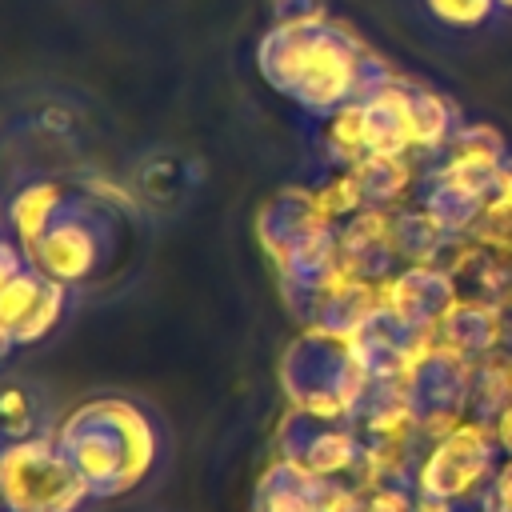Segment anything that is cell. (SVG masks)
Segmentation results:
<instances>
[{
	"label": "cell",
	"mask_w": 512,
	"mask_h": 512,
	"mask_svg": "<svg viewBox=\"0 0 512 512\" xmlns=\"http://www.w3.org/2000/svg\"><path fill=\"white\" fill-rule=\"evenodd\" d=\"M256 68L276 92L312 116H328L360 100L388 72V64L336 20L308 28L272 24L256 48Z\"/></svg>",
	"instance_id": "cell-1"
},
{
	"label": "cell",
	"mask_w": 512,
	"mask_h": 512,
	"mask_svg": "<svg viewBox=\"0 0 512 512\" xmlns=\"http://www.w3.org/2000/svg\"><path fill=\"white\" fill-rule=\"evenodd\" d=\"M56 444L88 496H120L136 488L156 460V432L128 400H92L76 408L60 424Z\"/></svg>",
	"instance_id": "cell-2"
},
{
	"label": "cell",
	"mask_w": 512,
	"mask_h": 512,
	"mask_svg": "<svg viewBox=\"0 0 512 512\" xmlns=\"http://www.w3.org/2000/svg\"><path fill=\"white\" fill-rule=\"evenodd\" d=\"M372 368L352 336L308 324V332L284 356V388L296 412L332 424H356L368 392Z\"/></svg>",
	"instance_id": "cell-3"
},
{
	"label": "cell",
	"mask_w": 512,
	"mask_h": 512,
	"mask_svg": "<svg viewBox=\"0 0 512 512\" xmlns=\"http://www.w3.org/2000/svg\"><path fill=\"white\" fill-rule=\"evenodd\" d=\"M504 160H508V144H504L500 128H492L484 120H472V124L464 120L460 132L452 136V144L436 160L424 164L416 200L452 236H468V228L480 216L484 200L500 184Z\"/></svg>",
	"instance_id": "cell-4"
},
{
	"label": "cell",
	"mask_w": 512,
	"mask_h": 512,
	"mask_svg": "<svg viewBox=\"0 0 512 512\" xmlns=\"http://www.w3.org/2000/svg\"><path fill=\"white\" fill-rule=\"evenodd\" d=\"M504 452L492 436V424L484 416H464L456 428H448L436 440H424L412 464V488L424 496H440L472 512L480 496L488 492Z\"/></svg>",
	"instance_id": "cell-5"
},
{
	"label": "cell",
	"mask_w": 512,
	"mask_h": 512,
	"mask_svg": "<svg viewBox=\"0 0 512 512\" xmlns=\"http://www.w3.org/2000/svg\"><path fill=\"white\" fill-rule=\"evenodd\" d=\"M88 496L56 440L32 436L0 448V500L8 512H76Z\"/></svg>",
	"instance_id": "cell-6"
},
{
	"label": "cell",
	"mask_w": 512,
	"mask_h": 512,
	"mask_svg": "<svg viewBox=\"0 0 512 512\" xmlns=\"http://www.w3.org/2000/svg\"><path fill=\"white\" fill-rule=\"evenodd\" d=\"M32 268L56 284H84L104 256V212L96 192H64L48 228L24 248Z\"/></svg>",
	"instance_id": "cell-7"
},
{
	"label": "cell",
	"mask_w": 512,
	"mask_h": 512,
	"mask_svg": "<svg viewBox=\"0 0 512 512\" xmlns=\"http://www.w3.org/2000/svg\"><path fill=\"white\" fill-rule=\"evenodd\" d=\"M360 456L364 436L356 424H332L292 408V416L280 428V460H292L320 480H352Z\"/></svg>",
	"instance_id": "cell-8"
},
{
	"label": "cell",
	"mask_w": 512,
	"mask_h": 512,
	"mask_svg": "<svg viewBox=\"0 0 512 512\" xmlns=\"http://www.w3.org/2000/svg\"><path fill=\"white\" fill-rule=\"evenodd\" d=\"M456 296L460 284L444 264H400L380 280V312L404 332H432Z\"/></svg>",
	"instance_id": "cell-9"
},
{
	"label": "cell",
	"mask_w": 512,
	"mask_h": 512,
	"mask_svg": "<svg viewBox=\"0 0 512 512\" xmlns=\"http://www.w3.org/2000/svg\"><path fill=\"white\" fill-rule=\"evenodd\" d=\"M64 312V284L44 276L40 268H20L0 288V324L12 332L16 344H32L56 328Z\"/></svg>",
	"instance_id": "cell-10"
},
{
	"label": "cell",
	"mask_w": 512,
	"mask_h": 512,
	"mask_svg": "<svg viewBox=\"0 0 512 512\" xmlns=\"http://www.w3.org/2000/svg\"><path fill=\"white\" fill-rule=\"evenodd\" d=\"M436 336L464 352L468 360H484L500 348H512V316L504 304L496 300H480V296H456V304L444 312V320L436 324Z\"/></svg>",
	"instance_id": "cell-11"
},
{
	"label": "cell",
	"mask_w": 512,
	"mask_h": 512,
	"mask_svg": "<svg viewBox=\"0 0 512 512\" xmlns=\"http://www.w3.org/2000/svg\"><path fill=\"white\" fill-rule=\"evenodd\" d=\"M336 484L340 480H320L300 464L280 460L276 468L264 472L256 488V512H328Z\"/></svg>",
	"instance_id": "cell-12"
},
{
	"label": "cell",
	"mask_w": 512,
	"mask_h": 512,
	"mask_svg": "<svg viewBox=\"0 0 512 512\" xmlns=\"http://www.w3.org/2000/svg\"><path fill=\"white\" fill-rule=\"evenodd\" d=\"M364 204L368 208H404L408 200H416L420 192V176H424V160L416 156H368L352 168Z\"/></svg>",
	"instance_id": "cell-13"
},
{
	"label": "cell",
	"mask_w": 512,
	"mask_h": 512,
	"mask_svg": "<svg viewBox=\"0 0 512 512\" xmlns=\"http://www.w3.org/2000/svg\"><path fill=\"white\" fill-rule=\"evenodd\" d=\"M452 240L456 236L420 200L392 208V244H396L400 264H444Z\"/></svg>",
	"instance_id": "cell-14"
},
{
	"label": "cell",
	"mask_w": 512,
	"mask_h": 512,
	"mask_svg": "<svg viewBox=\"0 0 512 512\" xmlns=\"http://www.w3.org/2000/svg\"><path fill=\"white\" fill-rule=\"evenodd\" d=\"M508 400H512V348H500V352H492V356L476 360L468 412H472V416L492 420Z\"/></svg>",
	"instance_id": "cell-15"
},
{
	"label": "cell",
	"mask_w": 512,
	"mask_h": 512,
	"mask_svg": "<svg viewBox=\"0 0 512 512\" xmlns=\"http://www.w3.org/2000/svg\"><path fill=\"white\" fill-rule=\"evenodd\" d=\"M40 396L36 388L12 380L0 388V444H20V440H32L40 432Z\"/></svg>",
	"instance_id": "cell-16"
},
{
	"label": "cell",
	"mask_w": 512,
	"mask_h": 512,
	"mask_svg": "<svg viewBox=\"0 0 512 512\" xmlns=\"http://www.w3.org/2000/svg\"><path fill=\"white\" fill-rule=\"evenodd\" d=\"M468 240L480 244V248H488L492 256L512 260V200L500 196V192H492V196L484 200L480 216L472 220Z\"/></svg>",
	"instance_id": "cell-17"
},
{
	"label": "cell",
	"mask_w": 512,
	"mask_h": 512,
	"mask_svg": "<svg viewBox=\"0 0 512 512\" xmlns=\"http://www.w3.org/2000/svg\"><path fill=\"white\" fill-rule=\"evenodd\" d=\"M424 12L448 32H476L500 12V4L496 0H424Z\"/></svg>",
	"instance_id": "cell-18"
},
{
	"label": "cell",
	"mask_w": 512,
	"mask_h": 512,
	"mask_svg": "<svg viewBox=\"0 0 512 512\" xmlns=\"http://www.w3.org/2000/svg\"><path fill=\"white\" fill-rule=\"evenodd\" d=\"M328 20V0H272V24L280 28H308Z\"/></svg>",
	"instance_id": "cell-19"
},
{
	"label": "cell",
	"mask_w": 512,
	"mask_h": 512,
	"mask_svg": "<svg viewBox=\"0 0 512 512\" xmlns=\"http://www.w3.org/2000/svg\"><path fill=\"white\" fill-rule=\"evenodd\" d=\"M488 424H492V436H496L500 452L512 460V400H508V404H504V408H500V412H496Z\"/></svg>",
	"instance_id": "cell-20"
},
{
	"label": "cell",
	"mask_w": 512,
	"mask_h": 512,
	"mask_svg": "<svg viewBox=\"0 0 512 512\" xmlns=\"http://www.w3.org/2000/svg\"><path fill=\"white\" fill-rule=\"evenodd\" d=\"M20 268H24V264H20V252H16L12 244H4V240H0V288H4Z\"/></svg>",
	"instance_id": "cell-21"
},
{
	"label": "cell",
	"mask_w": 512,
	"mask_h": 512,
	"mask_svg": "<svg viewBox=\"0 0 512 512\" xmlns=\"http://www.w3.org/2000/svg\"><path fill=\"white\" fill-rule=\"evenodd\" d=\"M412 512H464V508H460V504H452V500H440V496H424V492H416Z\"/></svg>",
	"instance_id": "cell-22"
},
{
	"label": "cell",
	"mask_w": 512,
	"mask_h": 512,
	"mask_svg": "<svg viewBox=\"0 0 512 512\" xmlns=\"http://www.w3.org/2000/svg\"><path fill=\"white\" fill-rule=\"evenodd\" d=\"M496 192L512 200V152H508V160H504V168H500V184H496Z\"/></svg>",
	"instance_id": "cell-23"
},
{
	"label": "cell",
	"mask_w": 512,
	"mask_h": 512,
	"mask_svg": "<svg viewBox=\"0 0 512 512\" xmlns=\"http://www.w3.org/2000/svg\"><path fill=\"white\" fill-rule=\"evenodd\" d=\"M12 348H16V340H12V332H8L4 324H0V356H8Z\"/></svg>",
	"instance_id": "cell-24"
},
{
	"label": "cell",
	"mask_w": 512,
	"mask_h": 512,
	"mask_svg": "<svg viewBox=\"0 0 512 512\" xmlns=\"http://www.w3.org/2000/svg\"><path fill=\"white\" fill-rule=\"evenodd\" d=\"M500 4V12H512V0H496Z\"/></svg>",
	"instance_id": "cell-25"
}]
</instances>
